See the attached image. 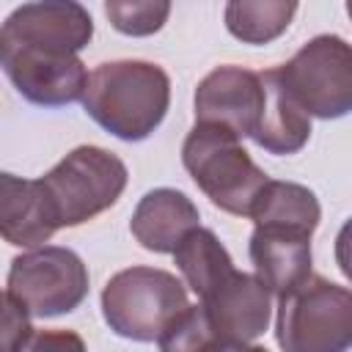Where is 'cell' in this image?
Segmentation results:
<instances>
[{
    "label": "cell",
    "instance_id": "9c48e42d",
    "mask_svg": "<svg viewBox=\"0 0 352 352\" xmlns=\"http://www.w3.org/2000/svg\"><path fill=\"white\" fill-rule=\"evenodd\" d=\"M264 110V85L258 72L242 66H217L195 88V121L220 124L239 140L253 138Z\"/></svg>",
    "mask_w": 352,
    "mask_h": 352
},
{
    "label": "cell",
    "instance_id": "7c38bea8",
    "mask_svg": "<svg viewBox=\"0 0 352 352\" xmlns=\"http://www.w3.org/2000/svg\"><path fill=\"white\" fill-rule=\"evenodd\" d=\"M198 220V206L182 190L154 187L138 201L129 231L140 242V248L151 253H173L182 236L201 226Z\"/></svg>",
    "mask_w": 352,
    "mask_h": 352
},
{
    "label": "cell",
    "instance_id": "6da1fadb",
    "mask_svg": "<svg viewBox=\"0 0 352 352\" xmlns=\"http://www.w3.org/2000/svg\"><path fill=\"white\" fill-rule=\"evenodd\" d=\"M94 38V19L74 0L16 6L0 25V66L14 88L38 107L82 99L88 69L80 60Z\"/></svg>",
    "mask_w": 352,
    "mask_h": 352
},
{
    "label": "cell",
    "instance_id": "ac0fdd59",
    "mask_svg": "<svg viewBox=\"0 0 352 352\" xmlns=\"http://www.w3.org/2000/svg\"><path fill=\"white\" fill-rule=\"evenodd\" d=\"M104 14L110 25L124 36H151L168 22L170 3L168 0H107Z\"/></svg>",
    "mask_w": 352,
    "mask_h": 352
},
{
    "label": "cell",
    "instance_id": "8992f818",
    "mask_svg": "<svg viewBox=\"0 0 352 352\" xmlns=\"http://www.w3.org/2000/svg\"><path fill=\"white\" fill-rule=\"evenodd\" d=\"M190 305L187 286L168 270L129 267L116 272L102 289V316L107 327L129 341H157L165 324Z\"/></svg>",
    "mask_w": 352,
    "mask_h": 352
},
{
    "label": "cell",
    "instance_id": "52a82bcc",
    "mask_svg": "<svg viewBox=\"0 0 352 352\" xmlns=\"http://www.w3.org/2000/svg\"><path fill=\"white\" fill-rule=\"evenodd\" d=\"M275 72L308 118L330 121L352 110V52L341 36H314Z\"/></svg>",
    "mask_w": 352,
    "mask_h": 352
},
{
    "label": "cell",
    "instance_id": "4fadbf2b",
    "mask_svg": "<svg viewBox=\"0 0 352 352\" xmlns=\"http://www.w3.org/2000/svg\"><path fill=\"white\" fill-rule=\"evenodd\" d=\"M58 223L41 192L38 179L0 170V236L16 248H41Z\"/></svg>",
    "mask_w": 352,
    "mask_h": 352
},
{
    "label": "cell",
    "instance_id": "9a60e30c",
    "mask_svg": "<svg viewBox=\"0 0 352 352\" xmlns=\"http://www.w3.org/2000/svg\"><path fill=\"white\" fill-rule=\"evenodd\" d=\"M173 261L184 278V286L195 292L198 300H204L236 270L223 242L214 236L212 228L204 226H195L182 236V242L173 250Z\"/></svg>",
    "mask_w": 352,
    "mask_h": 352
},
{
    "label": "cell",
    "instance_id": "30bf717a",
    "mask_svg": "<svg viewBox=\"0 0 352 352\" xmlns=\"http://www.w3.org/2000/svg\"><path fill=\"white\" fill-rule=\"evenodd\" d=\"M204 316L217 341H256L267 333L272 316V294L248 272L234 270L201 302Z\"/></svg>",
    "mask_w": 352,
    "mask_h": 352
},
{
    "label": "cell",
    "instance_id": "e0dca14e",
    "mask_svg": "<svg viewBox=\"0 0 352 352\" xmlns=\"http://www.w3.org/2000/svg\"><path fill=\"white\" fill-rule=\"evenodd\" d=\"M297 14L294 0H231L223 8L226 28L242 44H270L283 36Z\"/></svg>",
    "mask_w": 352,
    "mask_h": 352
},
{
    "label": "cell",
    "instance_id": "277c9868",
    "mask_svg": "<svg viewBox=\"0 0 352 352\" xmlns=\"http://www.w3.org/2000/svg\"><path fill=\"white\" fill-rule=\"evenodd\" d=\"M126 165L102 146H77L38 176L58 228H72L110 209L126 187Z\"/></svg>",
    "mask_w": 352,
    "mask_h": 352
},
{
    "label": "cell",
    "instance_id": "5bb4252c",
    "mask_svg": "<svg viewBox=\"0 0 352 352\" xmlns=\"http://www.w3.org/2000/svg\"><path fill=\"white\" fill-rule=\"evenodd\" d=\"M264 85V110L258 126L253 132L256 146L270 154H297L311 138V118L297 107V102L286 94L275 69L258 72Z\"/></svg>",
    "mask_w": 352,
    "mask_h": 352
},
{
    "label": "cell",
    "instance_id": "ffe728a7",
    "mask_svg": "<svg viewBox=\"0 0 352 352\" xmlns=\"http://www.w3.org/2000/svg\"><path fill=\"white\" fill-rule=\"evenodd\" d=\"M33 316L8 294L0 292V352H25L33 338Z\"/></svg>",
    "mask_w": 352,
    "mask_h": 352
},
{
    "label": "cell",
    "instance_id": "44dd1931",
    "mask_svg": "<svg viewBox=\"0 0 352 352\" xmlns=\"http://www.w3.org/2000/svg\"><path fill=\"white\" fill-rule=\"evenodd\" d=\"M25 352H85V341L74 330H38Z\"/></svg>",
    "mask_w": 352,
    "mask_h": 352
},
{
    "label": "cell",
    "instance_id": "7402d4cb",
    "mask_svg": "<svg viewBox=\"0 0 352 352\" xmlns=\"http://www.w3.org/2000/svg\"><path fill=\"white\" fill-rule=\"evenodd\" d=\"M204 352H270V349L258 344H248V341H217L214 338Z\"/></svg>",
    "mask_w": 352,
    "mask_h": 352
},
{
    "label": "cell",
    "instance_id": "3957f363",
    "mask_svg": "<svg viewBox=\"0 0 352 352\" xmlns=\"http://www.w3.org/2000/svg\"><path fill=\"white\" fill-rule=\"evenodd\" d=\"M182 162L198 190L223 212L248 217L267 173L250 160L242 140L220 124H198L182 143Z\"/></svg>",
    "mask_w": 352,
    "mask_h": 352
},
{
    "label": "cell",
    "instance_id": "ba28073f",
    "mask_svg": "<svg viewBox=\"0 0 352 352\" xmlns=\"http://www.w3.org/2000/svg\"><path fill=\"white\" fill-rule=\"evenodd\" d=\"M8 294L38 319L69 314L88 297V267L72 248H30L11 261Z\"/></svg>",
    "mask_w": 352,
    "mask_h": 352
},
{
    "label": "cell",
    "instance_id": "2e32d148",
    "mask_svg": "<svg viewBox=\"0 0 352 352\" xmlns=\"http://www.w3.org/2000/svg\"><path fill=\"white\" fill-rule=\"evenodd\" d=\"M248 217L256 226L280 223V226H294V228H305L314 234L322 220V206H319L314 190H308L305 184L267 179V184L258 190Z\"/></svg>",
    "mask_w": 352,
    "mask_h": 352
},
{
    "label": "cell",
    "instance_id": "7a4b0ae2",
    "mask_svg": "<svg viewBox=\"0 0 352 352\" xmlns=\"http://www.w3.org/2000/svg\"><path fill=\"white\" fill-rule=\"evenodd\" d=\"M170 104V77L151 60L99 63L85 82V113L118 140H146L165 118Z\"/></svg>",
    "mask_w": 352,
    "mask_h": 352
},
{
    "label": "cell",
    "instance_id": "8fae6325",
    "mask_svg": "<svg viewBox=\"0 0 352 352\" xmlns=\"http://www.w3.org/2000/svg\"><path fill=\"white\" fill-rule=\"evenodd\" d=\"M256 278L270 294L280 297L311 275V231L261 223L250 234L248 245Z\"/></svg>",
    "mask_w": 352,
    "mask_h": 352
},
{
    "label": "cell",
    "instance_id": "d6986e66",
    "mask_svg": "<svg viewBox=\"0 0 352 352\" xmlns=\"http://www.w3.org/2000/svg\"><path fill=\"white\" fill-rule=\"evenodd\" d=\"M212 341L214 333L201 305H187L184 311H179L157 338L160 352H204Z\"/></svg>",
    "mask_w": 352,
    "mask_h": 352
},
{
    "label": "cell",
    "instance_id": "5b68a950",
    "mask_svg": "<svg viewBox=\"0 0 352 352\" xmlns=\"http://www.w3.org/2000/svg\"><path fill=\"white\" fill-rule=\"evenodd\" d=\"M275 338L283 352H346L352 344V294L322 275L278 297Z\"/></svg>",
    "mask_w": 352,
    "mask_h": 352
}]
</instances>
